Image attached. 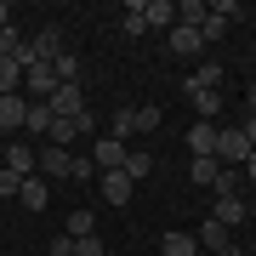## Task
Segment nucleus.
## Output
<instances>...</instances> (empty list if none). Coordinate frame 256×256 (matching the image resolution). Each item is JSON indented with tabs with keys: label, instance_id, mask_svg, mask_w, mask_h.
I'll return each mask as SVG.
<instances>
[{
	"label": "nucleus",
	"instance_id": "nucleus-1",
	"mask_svg": "<svg viewBox=\"0 0 256 256\" xmlns=\"http://www.w3.org/2000/svg\"><path fill=\"white\" fill-rule=\"evenodd\" d=\"M245 160H250L245 131H239V126H216V165H222V171H239Z\"/></svg>",
	"mask_w": 256,
	"mask_h": 256
},
{
	"label": "nucleus",
	"instance_id": "nucleus-2",
	"mask_svg": "<svg viewBox=\"0 0 256 256\" xmlns=\"http://www.w3.org/2000/svg\"><path fill=\"white\" fill-rule=\"evenodd\" d=\"M46 108H52V120H80V114H86V92H80V80H74V86H57V92L46 97Z\"/></svg>",
	"mask_w": 256,
	"mask_h": 256
},
{
	"label": "nucleus",
	"instance_id": "nucleus-3",
	"mask_svg": "<svg viewBox=\"0 0 256 256\" xmlns=\"http://www.w3.org/2000/svg\"><path fill=\"white\" fill-rule=\"evenodd\" d=\"M34 171H40V176H57V182H63V176L74 171V154H68V148H57V142H46V148H34Z\"/></svg>",
	"mask_w": 256,
	"mask_h": 256
},
{
	"label": "nucleus",
	"instance_id": "nucleus-4",
	"mask_svg": "<svg viewBox=\"0 0 256 256\" xmlns=\"http://www.w3.org/2000/svg\"><path fill=\"white\" fill-rule=\"evenodd\" d=\"M234 18H239V0H216V6H210V18L200 23V40H205V46H210V40H222Z\"/></svg>",
	"mask_w": 256,
	"mask_h": 256
},
{
	"label": "nucleus",
	"instance_id": "nucleus-5",
	"mask_svg": "<svg viewBox=\"0 0 256 256\" xmlns=\"http://www.w3.org/2000/svg\"><path fill=\"white\" fill-rule=\"evenodd\" d=\"M23 120H28V97L23 92H6V97H0V131L12 137V131H23Z\"/></svg>",
	"mask_w": 256,
	"mask_h": 256
},
{
	"label": "nucleus",
	"instance_id": "nucleus-6",
	"mask_svg": "<svg viewBox=\"0 0 256 256\" xmlns=\"http://www.w3.org/2000/svg\"><path fill=\"white\" fill-rule=\"evenodd\" d=\"M126 154H131V148L114 142V137H97V142H92V165H97V171H120V165H126Z\"/></svg>",
	"mask_w": 256,
	"mask_h": 256
},
{
	"label": "nucleus",
	"instance_id": "nucleus-7",
	"mask_svg": "<svg viewBox=\"0 0 256 256\" xmlns=\"http://www.w3.org/2000/svg\"><path fill=\"white\" fill-rule=\"evenodd\" d=\"M188 154L194 160H216V126H210V120H200V126L188 131Z\"/></svg>",
	"mask_w": 256,
	"mask_h": 256
},
{
	"label": "nucleus",
	"instance_id": "nucleus-8",
	"mask_svg": "<svg viewBox=\"0 0 256 256\" xmlns=\"http://www.w3.org/2000/svg\"><path fill=\"white\" fill-rule=\"evenodd\" d=\"M97 194H102L108 205H126L131 194H137V182H131L126 171H102V188H97Z\"/></svg>",
	"mask_w": 256,
	"mask_h": 256
},
{
	"label": "nucleus",
	"instance_id": "nucleus-9",
	"mask_svg": "<svg viewBox=\"0 0 256 256\" xmlns=\"http://www.w3.org/2000/svg\"><path fill=\"white\" fill-rule=\"evenodd\" d=\"M222 74H228L222 63H200V68L182 80V97H188V92H216V86H222Z\"/></svg>",
	"mask_w": 256,
	"mask_h": 256
},
{
	"label": "nucleus",
	"instance_id": "nucleus-10",
	"mask_svg": "<svg viewBox=\"0 0 256 256\" xmlns=\"http://www.w3.org/2000/svg\"><path fill=\"white\" fill-rule=\"evenodd\" d=\"M0 165H6V171H18V176H34V148H28V142L0 148Z\"/></svg>",
	"mask_w": 256,
	"mask_h": 256
},
{
	"label": "nucleus",
	"instance_id": "nucleus-11",
	"mask_svg": "<svg viewBox=\"0 0 256 256\" xmlns=\"http://www.w3.org/2000/svg\"><path fill=\"white\" fill-rule=\"evenodd\" d=\"M142 23L171 34V28H176V6H171V0H142Z\"/></svg>",
	"mask_w": 256,
	"mask_h": 256
},
{
	"label": "nucleus",
	"instance_id": "nucleus-12",
	"mask_svg": "<svg viewBox=\"0 0 256 256\" xmlns=\"http://www.w3.org/2000/svg\"><path fill=\"white\" fill-rule=\"evenodd\" d=\"M28 52H34V57H40V63H52V57H63V34H57V28L46 23V28H40V34H34V40H28Z\"/></svg>",
	"mask_w": 256,
	"mask_h": 256
},
{
	"label": "nucleus",
	"instance_id": "nucleus-13",
	"mask_svg": "<svg viewBox=\"0 0 256 256\" xmlns=\"http://www.w3.org/2000/svg\"><path fill=\"white\" fill-rule=\"evenodd\" d=\"M18 205H23V210H46V176H40V171H34V176H23Z\"/></svg>",
	"mask_w": 256,
	"mask_h": 256
},
{
	"label": "nucleus",
	"instance_id": "nucleus-14",
	"mask_svg": "<svg viewBox=\"0 0 256 256\" xmlns=\"http://www.w3.org/2000/svg\"><path fill=\"white\" fill-rule=\"evenodd\" d=\"M171 52H176V57H200V52H205L200 28H182V23H176V28H171Z\"/></svg>",
	"mask_w": 256,
	"mask_h": 256
},
{
	"label": "nucleus",
	"instance_id": "nucleus-15",
	"mask_svg": "<svg viewBox=\"0 0 256 256\" xmlns=\"http://www.w3.org/2000/svg\"><path fill=\"white\" fill-rule=\"evenodd\" d=\"M194 250H200V239L182 234V228H171V234L160 239V256H194Z\"/></svg>",
	"mask_w": 256,
	"mask_h": 256
},
{
	"label": "nucleus",
	"instance_id": "nucleus-16",
	"mask_svg": "<svg viewBox=\"0 0 256 256\" xmlns=\"http://www.w3.org/2000/svg\"><path fill=\"white\" fill-rule=\"evenodd\" d=\"M92 234H97L92 205H74V210H68V239H92Z\"/></svg>",
	"mask_w": 256,
	"mask_h": 256
},
{
	"label": "nucleus",
	"instance_id": "nucleus-17",
	"mask_svg": "<svg viewBox=\"0 0 256 256\" xmlns=\"http://www.w3.org/2000/svg\"><path fill=\"white\" fill-rule=\"evenodd\" d=\"M188 102L200 108V120H210V126L222 120V92H188Z\"/></svg>",
	"mask_w": 256,
	"mask_h": 256
},
{
	"label": "nucleus",
	"instance_id": "nucleus-18",
	"mask_svg": "<svg viewBox=\"0 0 256 256\" xmlns=\"http://www.w3.org/2000/svg\"><path fill=\"white\" fill-rule=\"evenodd\" d=\"M210 194H216V200H239V194H245V171H222L216 182H210Z\"/></svg>",
	"mask_w": 256,
	"mask_h": 256
},
{
	"label": "nucleus",
	"instance_id": "nucleus-19",
	"mask_svg": "<svg viewBox=\"0 0 256 256\" xmlns=\"http://www.w3.org/2000/svg\"><path fill=\"white\" fill-rule=\"evenodd\" d=\"M23 131H28V137H46V131H52V108H46V102H28Z\"/></svg>",
	"mask_w": 256,
	"mask_h": 256
},
{
	"label": "nucleus",
	"instance_id": "nucleus-20",
	"mask_svg": "<svg viewBox=\"0 0 256 256\" xmlns=\"http://www.w3.org/2000/svg\"><path fill=\"white\" fill-rule=\"evenodd\" d=\"M210 216H216L222 228H239V222H245V200H216V210H210Z\"/></svg>",
	"mask_w": 256,
	"mask_h": 256
},
{
	"label": "nucleus",
	"instance_id": "nucleus-21",
	"mask_svg": "<svg viewBox=\"0 0 256 256\" xmlns=\"http://www.w3.org/2000/svg\"><path fill=\"white\" fill-rule=\"evenodd\" d=\"M210 18V6H205V0H182V6H176V23H182V28H200Z\"/></svg>",
	"mask_w": 256,
	"mask_h": 256
},
{
	"label": "nucleus",
	"instance_id": "nucleus-22",
	"mask_svg": "<svg viewBox=\"0 0 256 256\" xmlns=\"http://www.w3.org/2000/svg\"><path fill=\"white\" fill-rule=\"evenodd\" d=\"M18 86H23V63H18V57H0V97L18 92Z\"/></svg>",
	"mask_w": 256,
	"mask_h": 256
},
{
	"label": "nucleus",
	"instance_id": "nucleus-23",
	"mask_svg": "<svg viewBox=\"0 0 256 256\" xmlns=\"http://www.w3.org/2000/svg\"><path fill=\"white\" fill-rule=\"evenodd\" d=\"M120 171H126L131 182H142V176L154 171V154H137V148H131V154H126V165H120Z\"/></svg>",
	"mask_w": 256,
	"mask_h": 256
},
{
	"label": "nucleus",
	"instance_id": "nucleus-24",
	"mask_svg": "<svg viewBox=\"0 0 256 256\" xmlns=\"http://www.w3.org/2000/svg\"><path fill=\"white\" fill-rule=\"evenodd\" d=\"M188 176H194L200 188H210V182L222 176V165H216V160H194V165H188Z\"/></svg>",
	"mask_w": 256,
	"mask_h": 256
},
{
	"label": "nucleus",
	"instance_id": "nucleus-25",
	"mask_svg": "<svg viewBox=\"0 0 256 256\" xmlns=\"http://www.w3.org/2000/svg\"><path fill=\"white\" fill-rule=\"evenodd\" d=\"M52 68H57V80H63V86H74V80H80V57H74V52L52 57Z\"/></svg>",
	"mask_w": 256,
	"mask_h": 256
},
{
	"label": "nucleus",
	"instance_id": "nucleus-26",
	"mask_svg": "<svg viewBox=\"0 0 256 256\" xmlns=\"http://www.w3.org/2000/svg\"><path fill=\"white\" fill-rule=\"evenodd\" d=\"M23 46H28V40H23V34H18V28H12V23H6V28H0V57H18Z\"/></svg>",
	"mask_w": 256,
	"mask_h": 256
},
{
	"label": "nucleus",
	"instance_id": "nucleus-27",
	"mask_svg": "<svg viewBox=\"0 0 256 256\" xmlns=\"http://www.w3.org/2000/svg\"><path fill=\"white\" fill-rule=\"evenodd\" d=\"M126 34H131V40L148 34V23H142V0H131V6H126Z\"/></svg>",
	"mask_w": 256,
	"mask_h": 256
},
{
	"label": "nucleus",
	"instance_id": "nucleus-28",
	"mask_svg": "<svg viewBox=\"0 0 256 256\" xmlns=\"http://www.w3.org/2000/svg\"><path fill=\"white\" fill-rule=\"evenodd\" d=\"M131 114H137V131H154L160 126V108H154V102H137Z\"/></svg>",
	"mask_w": 256,
	"mask_h": 256
},
{
	"label": "nucleus",
	"instance_id": "nucleus-29",
	"mask_svg": "<svg viewBox=\"0 0 256 256\" xmlns=\"http://www.w3.org/2000/svg\"><path fill=\"white\" fill-rule=\"evenodd\" d=\"M18 188H23V176H18V171H6V165H0V200H18Z\"/></svg>",
	"mask_w": 256,
	"mask_h": 256
},
{
	"label": "nucleus",
	"instance_id": "nucleus-30",
	"mask_svg": "<svg viewBox=\"0 0 256 256\" xmlns=\"http://www.w3.org/2000/svg\"><path fill=\"white\" fill-rule=\"evenodd\" d=\"M92 171H97V165H92V154H74V171H68V182H86Z\"/></svg>",
	"mask_w": 256,
	"mask_h": 256
},
{
	"label": "nucleus",
	"instance_id": "nucleus-31",
	"mask_svg": "<svg viewBox=\"0 0 256 256\" xmlns=\"http://www.w3.org/2000/svg\"><path fill=\"white\" fill-rule=\"evenodd\" d=\"M46 256H80V250H74V239H68V234H57L52 245H46Z\"/></svg>",
	"mask_w": 256,
	"mask_h": 256
},
{
	"label": "nucleus",
	"instance_id": "nucleus-32",
	"mask_svg": "<svg viewBox=\"0 0 256 256\" xmlns=\"http://www.w3.org/2000/svg\"><path fill=\"white\" fill-rule=\"evenodd\" d=\"M74 250H80V256H102V239L92 234V239H74Z\"/></svg>",
	"mask_w": 256,
	"mask_h": 256
},
{
	"label": "nucleus",
	"instance_id": "nucleus-33",
	"mask_svg": "<svg viewBox=\"0 0 256 256\" xmlns=\"http://www.w3.org/2000/svg\"><path fill=\"white\" fill-rule=\"evenodd\" d=\"M234 126H239V131H245V142L256 148V114H245V120H234Z\"/></svg>",
	"mask_w": 256,
	"mask_h": 256
},
{
	"label": "nucleus",
	"instance_id": "nucleus-34",
	"mask_svg": "<svg viewBox=\"0 0 256 256\" xmlns=\"http://www.w3.org/2000/svg\"><path fill=\"white\" fill-rule=\"evenodd\" d=\"M239 171H245V182H256V148H250V160L239 165Z\"/></svg>",
	"mask_w": 256,
	"mask_h": 256
},
{
	"label": "nucleus",
	"instance_id": "nucleus-35",
	"mask_svg": "<svg viewBox=\"0 0 256 256\" xmlns=\"http://www.w3.org/2000/svg\"><path fill=\"white\" fill-rule=\"evenodd\" d=\"M245 114H256V80H250V92H245Z\"/></svg>",
	"mask_w": 256,
	"mask_h": 256
},
{
	"label": "nucleus",
	"instance_id": "nucleus-36",
	"mask_svg": "<svg viewBox=\"0 0 256 256\" xmlns=\"http://www.w3.org/2000/svg\"><path fill=\"white\" fill-rule=\"evenodd\" d=\"M12 23V6H6V0H0V28H6Z\"/></svg>",
	"mask_w": 256,
	"mask_h": 256
},
{
	"label": "nucleus",
	"instance_id": "nucleus-37",
	"mask_svg": "<svg viewBox=\"0 0 256 256\" xmlns=\"http://www.w3.org/2000/svg\"><path fill=\"white\" fill-rule=\"evenodd\" d=\"M194 256H210V250H194Z\"/></svg>",
	"mask_w": 256,
	"mask_h": 256
}]
</instances>
